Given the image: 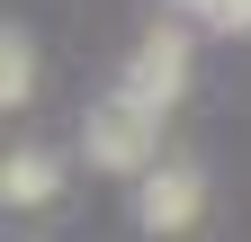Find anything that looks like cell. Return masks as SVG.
<instances>
[{"instance_id":"6da1fadb","label":"cell","mask_w":251,"mask_h":242,"mask_svg":"<svg viewBox=\"0 0 251 242\" xmlns=\"http://www.w3.org/2000/svg\"><path fill=\"white\" fill-rule=\"evenodd\" d=\"M81 153H90V170L152 179L162 170V117L144 99H126V90H108V99H90V117H81Z\"/></svg>"},{"instance_id":"7a4b0ae2","label":"cell","mask_w":251,"mask_h":242,"mask_svg":"<svg viewBox=\"0 0 251 242\" xmlns=\"http://www.w3.org/2000/svg\"><path fill=\"white\" fill-rule=\"evenodd\" d=\"M126 99H144L152 117H171V99L188 90V27H144V45L126 54Z\"/></svg>"},{"instance_id":"3957f363","label":"cell","mask_w":251,"mask_h":242,"mask_svg":"<svg viewBox=\"0 0 251 242\" xmlns=\"http://www.w3.org/2000/svg\"><path fill=\"white\" fill-rule=\"evenodd\" d=\"M198 206H206V170H198V162H162L152 179H135L144 233H188V224H198Z\"/></svg>"},{"instance_id":"277c9868","label":"cell","mask_w":251,"mask_h":242,"mask_svg":"<svg viewBox=\"0 0 251 242\" xmlns=\"http://www.w3.org/2000/svg\"><path fill=\"white\" fill-rule=\"evenodd\" d=\"M54 189H63V162L45 153V144H27V153L0 162V197H9V206H45Z\"/></svg>"},{"instance_id":"5b68a950","label":"cell","mask_w":251,"mask_h":242,"mask_svg":"<svg viewBox=\"0 0 251 242\" xmlns=\"http://www.w3.org/2000/svg\"><path fill=\"white\" fill-rule=\"evenodd\" d=\"M0 99H9V108H27V99H36V45H27L18 27L0 36Z\"/></svg>"},{"instance_id":"8992f818","label":"cell","mask_w":251,"mask_h":242,"mask_svg":"<svg viewBox=\"0 0 251 242\" xmlns=\"http://www.w3.org/2000/svg\"><path fill=\"white\" fill-rule=\"evenodd\" d=\"M188 9H198L206 27H225V36H233V27H251V0H188Z\"/></svg>"}]
</instances>
